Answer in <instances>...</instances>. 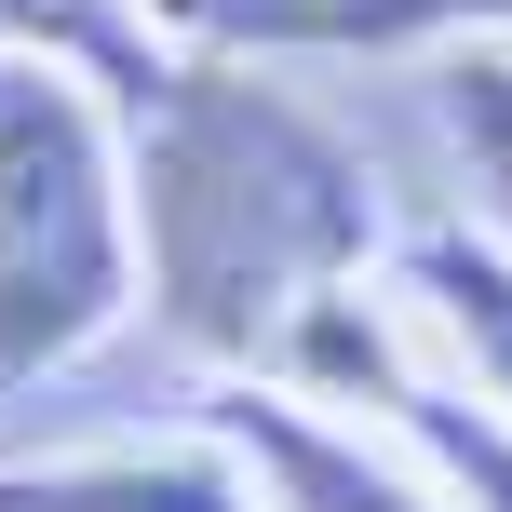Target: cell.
<instances>
[{
	"mask_svg": "<svg viewBox=\"0 0 512 512\" xmlns=\"http://www.w3.org/2000/svg\"><path fill=\"white\" fill-rule=\"evenodd\" d=\"M135 243L162 270L203 351H256L297 337V310H324L378 243V203L337 162L324 122L230 68H162L149 81V176H135Z\"/></svg>",
	"mask_w": 512,
	"mask_h": 512,
	"instance_id": "6da1fadb",
	"label": "cell"
},
{
	"mask_svg": "<svg viewBox=\"0 0 512 512\" xmlns=\"http://www.w3.org/2000/svg\"><path fill=\"white\" fill-rule=\"evenodd\" d=\"M135 162L68 54L0 41V391L81 364L135 310Z\"/></svg>",
	"mask_w": 512,
	"mask_h": 512,
	"instance_id": "7a4b0ae2",
	"label": "cell"
},
{
	"mask_svg": "<svg viewBox=\"0 0 512 512\" xmlns=\"http://www.w3.org/2000/svg\"><path fill=\"white\" fill-rule=\"evenodd\" d=\"M216 445L256 472V499L270 512H459L445 486H418L405 459H378L364 432H337V418H310V391H256V378H230L216 391Z\"/></svg>",
	"mask_w": 512,
	"mask_h": 512,
	"instance_id": "3957f363",
	"label": "cell"
},
{
	"mask_svg": "<svg viewBox=\"0 0 512 512\" xmlns=\"http://www.w3.org/2000/svg\"><path fill=\"white\" fill-rule=\"evenodd\" d=\"M0 512H270L230 445H95V459H0Z\"/></svg>",
	"mask_w": 512,
	"mask_h": 512,
	"instance_id": "277c9868",
	"label": "cell"
},
{
	"mask_svg": "<svg viewBox=\"0 0 512 512\" xmlns=\"http://www.w3.org/2000/svg\"><path fill=\"white\" fill-rule=\"evenodd\" d=\"M391 310H405V324L512 418V243H486V230H418Z\"/></svg>",
	"mask_w": 512,
	"mask_h": 512,
	"instance_id": "5b68a950",
	"label": "cell"
},
{
	"mask_svg": "<svg viewBox=\"0 0 512 512\" xmlns=\"http://www.w3.org/2000/svg\"><path fill=\"white\" fill-rule=\"evenodd\" d=\"M364 378H378L391 432L432 459V486L459 499V512H512V418H499V405H472V418H459V391H445V378H418V364H391V351H378V310H364Z\"/></svg>",
	"mask_w": 512,
	"mask_h": 512,
	"instance_id": "8992f818",
	"label": "cell"
},
{
	"mask_svg": "<svg viewBox=\"0 0 512 512\" xmlns=\"http://www.w3.org/2000/svg\"><path fill=\"white\" fill-rule=\"evenodd\" d=\"M243 41H459V27H499L512 0H203Z\"/></svg>",
	"mask_w": 512,
	"mask_h": 512,
	"instance_id": "52a82bcc",
	"label": "cell"
},
{
	"mask_svg": "<svg viewBox=\"0 0 512 512\" xmlns=\"http://www.w3.org/2000/svg\"><path fill=\"white\" fill-rule=\"evenodd\" d=\"M432 108H445V149H459L486 230L512 243V41H459V54L432 68Z\"/></svg>",
	"mask_w": 512,
	"mask_h": 512,
	"instance_id": "ba28073f",
	"label": "cell"
},
{
	"mask_svg": "<svg viewBox=\"0 0 512 512\" xmlns=\"http://www.w3.org/2000/svg\"><path fill=\"white\" fill-rule=\"evenodd\" d=\"M0 41L14 54H68V68H122V95L162 81L149 27H122V0H0Z\"/></svg>",
	"mask_w": 512,
	"mask_h": 512,
	"instance_id": "9c48e42d",
	"label": "cell"
},
{
	"mask_svg": "<svg viewBox=\"0 0 512 512\" xmlns=\"http://www.w3.org/2000/svg\"><path fill=\"white\" fill-rule=\"evenodd\" d=\"M162 14H203V0H162Z\"/></svg>",
	"mask_w": 512,
	"mask_h": 512,
	"instance_id": "30bf717a",
	"label": "cell"
}]
</instances>
